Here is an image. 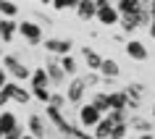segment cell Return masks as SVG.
<instances>
[{
	"instance_id": "43",
	"label": "cell",
	"mask_w": 155,
	"mask_h": 139,
	"mask_svg": "<svg viewBox=\"0 0 155 139\" xmlns=\"http://www.w3.org/2000/svg\"><path fill=\"white\" fill-rule=\"evenodd\" d=\"M153 118H155V105H153Z\"/></svg>"
},
{
	"instance_id": "12",
	"label": "cell",
	"mask_w": 155,
	"mask_h": 139,
	"mask_svg": "<svg viewBox=\"0 0 155 139\" xmlns=\"http://www.w3.org/2000/svg\"><path fill=\"white\" fill-rule=\"evenodd\" d=\"M16 32H18V21L0 16V42H13Z\"/></svg>"
},
{
	"instance_id": "5",
	"label": "cell",
	"mask_w": 155,
	"mask_h": 139,
	"mask_svg": "<svg viewBox=\"0 0 155 139\" xmlns=\"http://www.w3.org/2000/svg\"><path fill=\"white\" fill-rule=\"evenodd\" d=\"M42 45H45L48 53H53V55H58V58H61V55H68L71 47H74V42L71 40H63V37H48Z\"/></svg>"
},
{
	"instance_id": "39",
	"label": "cell",
	"mask_w": 155,
	"mask_h": 139,
	"mask_svg": "<svg viewBox=\"0 0 155 139\" xmlns=\"http://www.w3.org/2000/svg\"><path fill=\"white\" fill-rule=\"evenodd\" d=\"M147 29H150V37H153V40H155V21H153V24H150V26H147Z\"/></svg>"
},
{
	"instance_id": "24",
	"label": "cell",
	"mask_w": 155,
	"mask_h": 139,
	"mask_svg": "<svg viewBox=\"0 0 155 139\" xmlns=\"http://www.w3.org/2000/svg\"><path fill=\"white\" fill-rule=\"evenodd\" d=\"M58 60H61V66H63V71H66L68 76H76V68H79V63H76V58H74L71 53H68V55H61Z\"/></svg>"
},
{
	"instance_id": "2",
	"label": "cell",
	"mask_w": 155,
	"mask_h": 139,
	"mask_svg": "<svg viewBox=\"0 0 155 139\" xmlns=\"http://www.w3.org/2000/svg\"><path fill=\"white\" fill-rule=\"evenodd\" d=\"M45 118H48V121L53 123V126H55V129L61 131L63 137H71L74 123L63 115V110H61V108H55V105H45Z\"/></svg>"
},
{
	"instance_id": "16",
	"label": "cell",
	"mask_w": 155,
	"mask_h": 139,
	"mask_svg": "<svg viewBox=\"0 0 155 139\" xmlns=\"http://www.w3.org/2000/svg\"><path fill=\"white\" fill-rule=\"evenodd\" d=\"M108 102H110V110L129 108V95H126L124 89H118V92H108Z\"/></svg>"
},
{
	"instance_id": "11",
	"label": "cell",
	"mask_w": 155,
	"mask_h": 139,
	"mask_svg": "<svg viewBox=\"0 0 155 139\" xmlns=\"http://www.w3.org/2000/svg\"><path fill=\"white\" fill-rule=\"evenodd\" d=\"M124 92L129 95V110H137V108H139V100H142V95H145V84L131 82V84L124 87Z\"/></svg>"
},
{
	"instance_id": "28",
	"label": "cell",
	"mask_w": 155,
	"mask_h": 139,
	"mask_svg": "<svg viewBox=\"0 0 155 139\" xmlns=\"http://www.w3.org/2000/svg\"><path fill=\"white\" fill-rule=\"evenodd\" d=\"M129 121L126 123H116L113 126V131H110V139H129Z\"/></svg>"
},
{
	"instance_id": "27",
	"label": "cell",
	"mask_w": 155,
	"mask_h": 139,
	"mask_svg": "<svg viewBox=\"0 0 155 139\" xmlns=\"http://www.w3.org/2000/svg\"><path fill=\"white\" fill-rule=\"evenodd\" d=\"M108 118L113 123H126L131 115H129V108H121V110H108Z\"/></svg>"
},
{
	"instance_id": "21",
	"label": "cell",
	"mask_w": 155,
	"mask_h": 139,
	"mask_svg": "<svg viewBox=\"0 0 155 139\" xmlns=\"http://www.w3.org/2000/svg\"><path fill=\"white\" fill-rule=\"evenodd\" d=\"M29 84H32V87H48V84H50L48 68H45V66L34 68V71H32V79H29Z\"/></svg>"
},
{
	"instance_id": "8",
	"label": "cell",
	"mask_w": 155,
	"mask_h": 139,
	"mask_svg": "<svg viewBox=\"0 0 155 139\" xmlns=\"http://www.w3.org/2000/svg\"><path fill=\"white\" fill-rule=\"evenodd\" d=\"M124 50H126V55H129L131 60H139V63H142V60H147V55H150V53H147V47H145V42L134 40V37L124 42Z\"/></svg>"
},
{
	"instance_id": "44",
	"label": "cell",
	"mask_w": 155,
	"mask_h": 139,
	"mask_svg": "<svg viewBox=\"0 0 155 139\" xmlns=\"http://www.w3.org/2000/svg\"><path fill=\"white\" fill-rule=\"evenodd\" d=\"M0 139H3V129H0Z\"/></svg>"
},
{
	"instance_id": "13",
	"label": "cell",
	"mask_w": 155,
	"mask_h": 139,
	"mask_svg": "<svg viewBox=\"0 0 155 139\" xmlns=\"http://www.w3.org/2000/svg\"><path fill=\"white\" fill-rule=\"evenodd\" d=\"M97 21L103 26H116V24H121V13H118L116 5H108V8L97 11Z\"/></svg>"
},
{
	"instance_id": "25",
	"label": "cell",
	"mask_w": 155,
	"mask_h": 139,
	"mask_svg": "<svg viewBox=\"0 0 155 139\" xmlns=\"http://www.w3.org/2000/svg\"><path fill=\"white\" fill-rule=\"evenodd\" d=\"M0 16L16 18L18 16V5H16V3H11V0H0Z\"/></svg>"
},
{
	"instance_id": "15",
	"label": "cell",
	"mask_w": 155,
	"mask_h": 139,
	"mask_svg": "<svg viewBox=\"0 0 155 139\" xmlns=\"http://www.w3.org/2000/svg\"><path fill=\"white\" fill-rule=\"evenodd\" d=\"M82 58H84V63H87L90 71H100V66H103V60H105L97 50H92V47H82Z\"/></svg>"
},
{
	"instance_id": "40",
	"label": "cell",
	"mask_w": 155,
	"mask_h": 139,
	"mask_svg": "<svg viewBox=\"0 0 155 139\" xmlns=\"http://www.w3.org/2000/svg\"><path fill=\"white\" fill-rule=\"evenodd\" d=\"M21 139H37V137H34V134H29V131H26V134H24V137H21Z\"/></svg>"
},
{
	"instance_id": "10",
	"label": "cell",
	"mask_w": 155,
	"mask_h": 139,
	"mask_svg": "<svg viewBox=\"0 0 155 139\" xmlns=\"http://www.w3.org/2000/svg\"><path fill=\"white\" fill-rule=\"evenodd\" d=\"M5 92H8L11 100H13V102H18V105H26V102L34 97L32 92H26L24 87H21V84H16V82H8V84H5Z\"/></svg>"
},
{
	"instance_id": "9",
	"label": "cell",
	"mask_w": 155,
	"mask_h": 139,
	"mask_svg": "<svg viewBox=\"0 0 155 139\" xmlns=\"http://www.w3.org/2000/svg\"><path fill=\"white\" fill-rule=\"evenodd\" d=\"M26 131L34 134L37 139H42L45 134H48V118L40 115V113H32V115H29V121H26Z\"/></svg>"
},
{
	"instance_id": "19",
	"label": "cell",
	"mask_w": 155,
	"mask_h": 139,
	"mask_svg": "<svg viewBox=\"0 0 155 139\" xmlns=\"http://www.w3.org/2000/svg\"><path fill=\"white\" fill-rule=\"evenodd\" d=\"M118 26H121L126 34H134L139 26H142V24H139V13H126V16H121V24H118Z\"/></svg>"
},
{
	"instance_id": "30",
	"label": "cell",
	"mask_w": 155,
	"mask_h": 139,
	"mask_svg": "<svg viewBox=\"0 0 155 139\" xmlns=\"http://www.w3.org/2000/svg\"><path fill=\"white\" fill-rule=\"evenodd\" d=\"M82 0H53V8L55 11H68V8H76Z\"/></svg>"
},
{
	"instance_id": "4",
	"label": "cell",
	"mask_w": 155,
	"mask_h": 139,
	"mask_svg": "<svg viewBox=\"0 0 155 139\" xmlns=\"http://www.w3.org/2000/svg\"><path fill=\"white\" fill-rule=\"evenodd\" d=\"M84 92H87V82H84V76H71V82H68V89H66V97L71 105H79L84 100Z\"/></svg>"
},
{
	"instance_id": "14",
	"label": "cell",
	"mask_w": 155,
	"mask_h": 139,
	"mask_svg": "<svg viewBox=\"0 0 155 139\" xmlns=\"http://www.w3.org/2000/svg\"><path fill=\"white\" fill-rule=\"evenodd\" d=\"M74 11H76V16L82 18V21H92V18H97V5H95V0H82Z\"/></svg>"
},
{
	"instance_id": "23",
	"label": "cell",
	"mask_w": 155,
	"mask_h": 139,
	"mask_svg": "<svg viewBox=\"0 0 155 139\" xmlns=\"http://www.w3.org/2000/svg\"><path fill=\"white\" fill-rule=\"evenodd\" d=\"M129 126H131V131H139V134H150V131H153V123L145 121V118H139V115H131Z\"/></svg>"
},
{
	"instance_id": "22",
	"label": "cell",
	"mask_w": 155,
	"mask_h": 139,
	"mask_svg": "<svg viewBox=\"0 0 155 139\" xmlns=\"http://www.w3.org/2000/svg\"><path fill=\"white\" fill-rule=\"evenodd\" d=\"M116 8H118L121 16H126V13H137V11L142 8V0H116Z\"/></svg>"
},
{
	"instance_id": "3",
	"label": "cell",
	"mask_w": 155,
	"mask_h": 139,
	"mask_svg": "<svg viewBox=\"0 0 155 139\" xmlns=\"http://www.w3.org/2000/svg\"><path fill=\"white\" fill-rule=\"evenodd\" d=\"M103 110H97V108L92 105V102H87V105H79V126L82 129H95L100 121H103Z\"/></svg>"
},
{
	"instance_id": "41",
	"label": "cell",
	"mask_w": 155,
	"mask_h": 139,
	"mask_svg": "<svg viewBox=\"0 0 155 139\" xmlns=\"http://www.w3.org/2000/svg\"><path fill=\"white\" fill-rule=\"evenodd\" d=\"M42 5H53V0H40Z\"/></svg>"
},
{
	"instance_id": "32",
	"label": "cell",
	"mask_w": 155,
	"mask_h": 139,
	"mask_svg": "<svg viewBox=\"0 0 155 139\" xmlns=\"http://www.w3.org/2000/svg\"><path fill=\"white\" fill-rule=\"evenodd\" d=\"M84 82H87V87H95V84H100V82H103V74H100V71H87Z\"/></svg>"
},
{
	"instance_id": "18",
	"label": "cell",
	"mask_w": 155,
	"mask_h": 139,
	"mask_svg": "<svg viewBox=\"0 0 155 139\" xmlns=\"http://www.w3.org/2000/svg\"><path fill=\"white\" fill-rule=\"evenodd\" d=\"M16 126H18L16 113H11V110H3V113H0V129H3V137H5L8 131H13Z\"/></svg>"
},
{
	"instance_id": "34",
	"label": "cell",
	"mask_w": 155,
	"mask_h": 139,
	"mask_svg": "<svg viewBox=\"0 0 155 139\" xmlns=\"http://www.w3.org/2000/svg\"><path fill=\"white\" fill-rule=\"evenodd\" d=\"M11 102V95L5 89H0V110H5V105Z\"/></svg>"
},
{
	"instance_id": "36",
	"label": "cell",
	"mask_w": 155,
	"mask_h": 139,
	"mask_svg": "<svg viewBox=\"0 0 155 139\" xmlns=\"http://www.w3.org/2000/svg\"><path fill=\"white\" fill-rule=\"evenodd\" d=\"M95 5H97V11H103V8L110 5V0H95Z\"/></svg>"
},
{
	"instance_id": "6",
	"label": "cell",
	"mask_w": 155,
	"mask_h": 139,
	"mask_svg": "<svg viewBox=\"0 0 155 139\" xmlns=\"http://www.w3.org/2000/svg\"><path fill=\"white\" fill-rule=\"evenodd\" d=\"M18 34H21L29 45H40L42 42V29H40V24H34V21H18Z\"/></svg>"
},
{
	"instance_id": "29",
	"label": "cell",
	"mask_w": 155,
	"mask_h": 139,
	"mask_svg": "<svg viewBox=\"0 0 155 139\" xmlns=\"http://www.w3.org/2000/svg\"><path fill=\"white\" fill-rule=\"evenodd\" d=\"M32 95H34V100H40V102H45V105H48L50 97H53V92H50L48 87H32Z\"/></svg>"
},
{
	"instance_id": "37",
	"label": "cell",
	"mask_w": 155,
	"mask_h": 139,
	"mask_svg": "<svg viewBox=\"0 0 155 139\" xmlns=\"http://www.w3.org/2000/svg\"><path fill=\"white\" fill-rule=\"evenodd\" d=\"M137 139H155V137H153V131H150V134H139Z\"/></svg>"
},
{
	"instance_id": "17",
	"label": "cell",
	"mask_w": 155,
	"mask_h": 139,
	"mask_svg": "<svg viewBox=\"0 0 155 139\" xmlns=\"http://www.w3.org/2000/svg\"><path fill=\"white\" fill-rule=\"evenodd\" d=\"M100 74H103V79H118L121 68H118V63H116L113 58H105L103 66H100Z\"/></svg>"
},
{
	"instance_id": "31",
	"label": "cell",
	"mask_w": 155,
	"mask_h": 139,
	"mask_svg": "<svg viewBox=\"0 0 155 139\" xmlns=\"http://www.w3.org/2000/svg\"><path fill=\"white\" fill-rule=\"evenodd\" d=\"M48 105H55V108H61V110H63V108L68 105V97H66V95H58V92H53V97H50Z\"/></svg>"
},
{
	"instance_id": "33",
	"label": "cell",
	"mask_w": 155,
	"mask_h": 139,
	"mask_svg": "<svg viewBox=\"0 0 155 139\" xmlns=\"http://www.w3.org/2000/svg\"><path fill=\"white\" fill-rule=\"evenodd\" d=\"M24 134H26V131H24V126H16V129H13V131H8V134H5L3 139H21Z\"/></svg>"
},
{
	"instance_id": "20",
	"label": "cell",
	"mask_w": 155,
	"mask_h": 139,
	"mask_svg": "<svg viewBox=\"0 0 155 139\" xmlns=\"http://www.w3.org/2000/svg\"><path fill=\"white\" fill-rule=\"evenodd\" d=\"M113 126H116V123L110 121L108 115H103V121H100L92 131H95V137H97V139H110V131H113Z\"/></svg>"
},
{
	"instance_id": "38",
	"label": "cell",
	"mask_w": 155,
	"mask_h": 139,
	"mask_svg": "<svg viewBox=\"0 0 155 139\" xmlns=\"http://www.w3.org/2000/svg\"><path fill=\"white\" fill-rule=\"evenodd\" d=\"M150 13H153V21H155V0H150Z\"/></svg>"
},
{
	"instance_id": "1",
	"label": "cell",
	"mask_w": 155,
	"mask_h": 139,
	"mask_svg": "<svg viewBox=\"0 0 155 139\" xmlns=\"http://www.w3.org/2000/svg\"><path fill=\"white\" fill-rule=\"evenodd\" d=\"M3 68L8 71V76L13 79V82H26V79H32V68L24 66L16 55H5L3 58Z\"/></svg>"
},
{
	"instance_id": "42",
	"label": "cell",
	"mask_w": 155,
	"mask_h": 139,
	"mask_svg": "<svg viewBox=\"0 0 155 139\" xmlns=\"http://www.w3.org/2000/svg\"><path fill=\"white\" fill-rule=\"evenodd\" d=\"M0 63H3V47H0Z\"/></svg>"
},
{
	"instance_id": "7",
	"label": "cell",
	"mask_w": 155,
	"mask_h": 139,
	"mask_svg": "<svg viewBox=\"0 0 155 139\" xmlns=\"http://www.w3.org/2000/svg\"><path fill=\"white\" fill-rule=\"evenodd\" d=\"M45 68H48V76H50V84H63L68 79V74L63 71V66L58 58H48L45 60Z\"/></svg>"
},
{
	"instance_id": "26",
	"label": "cell",
	"mask_w": 155,
	"mask_h": 139,
	"mask_svg": "<svg viewBox=\"0 0 155 139\" xmlns=\"http://www.w3.org/2000/svg\"><path fill=\"white\" fill-rule=\"evenodd\" d=\"M92 105L108 115V110H110V102H108V92H97V95L92 97Z\"/></svg>"
},
{
	"instance_id": "35",
	"label": "cell",
	"mask_w": 155,
	"mask_h": 139,
	"mask_svg": "<svg viewBox=\"0 0 155 139\" xmlns=\"http://www.w3.org/2000/svg\"><path fill=\"white\" fill-rule=\"evenodd\" d=\"M5 84H8V71L0 66V89H5Z\"/></svg>"
}]
</instances>
